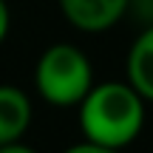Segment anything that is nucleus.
Segmentation results:
<instances>
[{"label": "nucleus", "instance_id": "nucleus-7", "mask_svg": "<svg viewBox=\"0 0 153 153\" xmlns=\"http://www.w3.org/2000/svg\"><path fill=\"white\" fill-rule=\"evenodd\" d=\"M62 153H119L116 148H105V145H97V142H88V139H82V142H76L71 145L68 150H62Z\"/></svg>", "mask_w": 153, "mask_h": 153}, {"label": "nucleus", "instance_id": "nucleus-3", "mask_svg": "<svg viewBox=\"0 0 153 153\" xmlns=\"http://www.w3.org/2000/svg\"><path fill=\"white\" fill-rule=\"evenodd\" d=\"M60 11L79 31H108L114 23L125 17L128 0H57Z\"/></svg>", "mask_w": 153, "mask_h": 153}, {"label": "nucleus", "instance_id": "nucleus-8", "mask_svg": "<svg viewBox=\"0 0 153 153\" xmlns=\"http://www.w3.org/2000/svg\"><path fill=\"white\" fill-rule=\"evenodd\" d=\"M0 153H37V150H34V148H28V145H23L20 139H17V142L0 145Z\"/></svg>", "mask_w": 153, "mask_h": 153}, {"label": "nucleus", "instance_id": "nucleus-9", "mask_svg": "<svg viewBox=\"0 0 153 153\" xmlns=\"http://www.w3.org/2000/svg\"><path fill=\"white\" fill-rule=\"evenodd\" d=\"M6 34H9V6L6 0H0V43L6 40Z\"/></svg>", "mask_w": 153, "mask_h": 153}, {"label": "nucleus", "instance_id": "nucleus-1", "mask_svg": "<svg viewBox=\"0 0 153 153\" xmlns=\"http://www.w3.org/2000/svg\"><path fill=\"white\" fill-rule=\"evenodd\" d=\"M76 108L82 136L105 148L122 150L145 125V99L128 82H94Z\"/></svg>", "mask_w": 153, "mask_h": 153}, {"label": "nucleus", "instance_id": "nucleus-4", "mask_svg": "<svg viewBox=\"0 0 153 153\" xmlns=\"http://www.w3.org/2000/svg\"><path fill=\"white\" fill-rule=\"evenodd\" d=\"M125 82L145 102H153V26H145L142 34L131 43L125 60Z\"/></svg>", "mask_w": 153, "mask_h": 153}, {"label": "nucleus", "instance_id": "nucleus-5", "mask_svg": "<svg viewBox=\"0 0 153 153\" xmlns=\"http://www.w3.org/2000/svg\"><path fill=\"white\" fill-rule=\"evenodd\" d=\"M31 125V99L17 85H0V145L23 139Z\"/></svg>", "mask_w": 153, "mask_h": 153}, {"label": "nucleus", "instance_id": "nucleus-2", "mask_svg": "<svg viewBox=\"0 0 153 153\" xmlns=\"http://www.w3.org/2000/svg\"><path fill=\"white\" fill-rule=\"evenodd\" d=\"M37 94L54 108H76L94 85V65L71 43H54L34 65Z\"/></svg>", "mask_w": 153, "mask_h": 153}, {"label": "nucleus", "instance_id": "nucleus-6", "mask_svg": "<svg viewBox=\"0 0 153 153\" xmlns=\"http://www.w3.org/2000/svg\"><path fill=\"white\" fill-rule=\"evenodd\" d=\"M128 14L133 20H139L142 26H153V0H128L125 17Z\"/></svg>", "mask_w": 153, "mask_h": 153}]
</instances>
